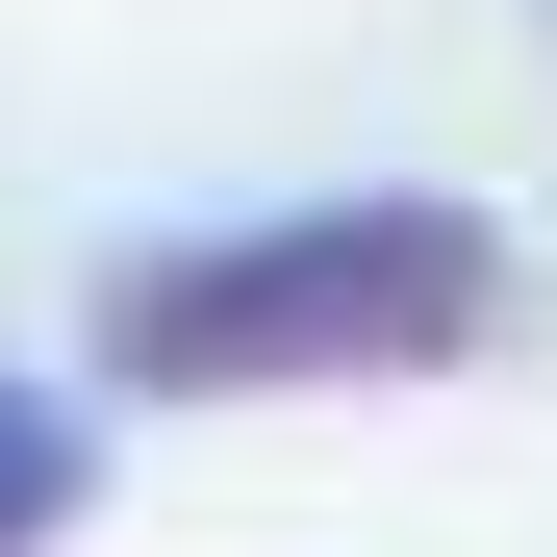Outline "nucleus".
<instances>
[{
    "label": "nucleus",
    "instance_id": "f257e3e1",
    "mask_svg": "<svg viewBox=\"0 0 557 557\" xmlns=\"http://www.w3.org/2000/svg\"><path fill=\"white\" fill-rule=\"evenodd\" d=\"M482 330H507V228L406 203V177L102 253V381L127 406H355V381H456Z\"/></svg>",
    "mask_w": 557,
    "mask_h": 557
},
{
    "label": "nucleus",
    "instance_id": "f03ea898",
    "mask_svg": "<svg viewBox=\"0 0 557 557\" xmlns=\"http://www.w3.org/2000/svg\"><path fill=\"white\" fill-rule=\"evenodd\" d=\"M76 507H102V431H76L51 381H0V557H51Z\"/></svg>",
    "mask_w": 557,
    "mask_h": 557
}]
</instances>
